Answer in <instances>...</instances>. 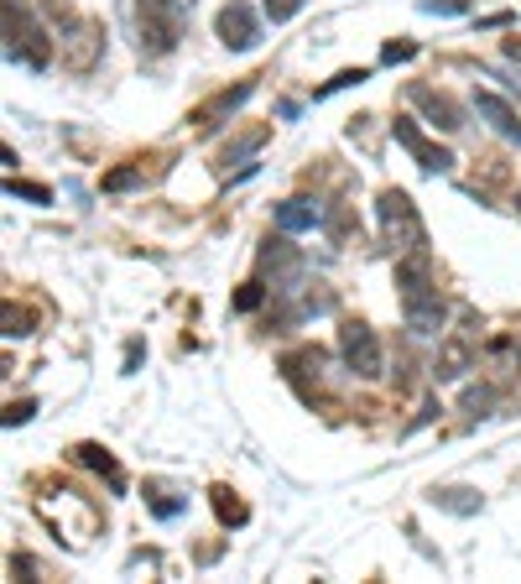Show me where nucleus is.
<instances>
[{
	"label": "nucleus",
	"mask_w": 521,
	"mask_h": 584,
	"mask_svg": "<svg viewBox=\"0 0 521 584\" xmlns=\"http://www.w3.org/2000/svg\"><path fill=\"white\" fill-rule=\"evenodd\" d=\"M397 287H401V313H407V329L418 334H439L443 329V293L428 277V256L412 251L407 262L397 266Z\"/></svg>",
	"instance_id": "nucleus-1"
},
{
	"label": "nucleus",
	"mask_w": 521,
	"mask_h": 584,
	"mask_svg": "<svg viewBox=\"0 0 521 584\" xmlns=\"http://www.w3.org/2000/svg\"><path fill=\"white\" fill-rule=\"evenodd\" d=\"M376 214H381V235H386V245H391V251L412 256V251H422V245H428V230H422L418 203L407 199L401 188H381Z\"/></svg>",
	"instance_id": "nucleus-2"
},
{
	"label": "nucleus",
	"mask_w": 521,
	"mask_h": 584,
	"mask_svg": "<svg viewBox=\"0 0 521 584\" xmlns=\"http://www.w3.org/2000/svg\"><path fill=\"white\" fill-rule=\"evenodd\" d=\"M5 58L26 63V68H37V74L53 63V37L21 11V0H5Z\"/></svg>",
	"instance_id": "nucleus-3"
},
{
	"label": "nucleus",
	"mask_w": 521,
	"mask_h": 584,
	"mask_svg": "<svg viewBox=\"0 0 521 584\" xmlns=\"http://www.w3.org/2000/svg\"><path fill=\"white\" fill-rule=\"evenodd\" d=\"M141 21V53L146 58H167L182 37V5L178 0H136Z\"/></svg>",
	"instance_id": "nucleus-4"
},
{
	"label": "nucleus",
	"mask_w": 521,
	"mask_h": 584,
	"mask_svg": "<svg viewBox=\"0 0 521 584\" xmlns=\"http://www.w3.org/2000/svg\"><path fill=\"white\" fill-rule=\"evenodd\" d=\"M340 355L361 382H376V376H381V344H376V329H370L365 319H344L340 323Z\"/></svg>",
	"instance_id": "nucleus-5"
},
{
	"label": "nucleus",
	"mask_w": 521,
	"mask_h": 584,
	"mask_svg": "<svg viewBox=\"0 0 521 584\" xmlns=\"http://www.w3.org/2000/svg\"><path fill=\"white\" fill-rule=\"evenodd\" d=\"M214 32H220V42L230 47V53H251V47L260 42V21L245 0H230L220 16H214Z\"/></svg>",
	"instance_id": "nucleus-6"
},
{
	"label": "nucleus",
	"mask_w": 521,
	"mask_h": 584,
	"mask_svg": "<svg viewBox=\"0 0 521 584\" xmlns=\"http://www.w3.org/2000/svg\"><path fill=\"white\" fill-rule=\"evenodd\" d=\"M391 136H397V146L412 152V162H418L422 173H448V167H454V152H443L439 142H428V136L418 131V121H407V115L391 121Z\"/></svg>",
	"instance_id": "nucleus-7"
},
{
	"label": "nucleus",
	"mask_w": 521,
	"mask_h": 584,
	"mask_svg": "<svg viewBox=\"0 0 521 584\" xmlns=\"http://www.w3.org/2000/svg\"><path fill=\"white\" fill-rule=\"evenodd\" d=\"M323 365H329V355H323L319 344H302L292 355H281V371H287V382L298 386L302 397H313L323 386Z\"/></svg>",
	"instance_id": "nucleus-8"
},
{
	"label": "nucleus",
	"mask_w": 521,
	"mask_h": 584,
	"mask_svg": "<svg viewBox=\"0 0 521 584\" xmlns=\"http://www.w3.org/2000/svg\"><path fill=\"white\" fill-rule=\"evenodd\" d=\"M100 47H104L100 21H74V26H68V68L89 74V68H95V58H100Z\"/></svg>",
	"instance_id": "nucleus-9"
},
{
	"label": "nucleus",
	"mask_w": 521,
	"mask_h": 584,
	"mask_svg": "<svg viewBox=\"0 0 521 584\" xmlns=\"http://www.w3.org/2000/svg\"><path fill=\"white\" fill-rule=\"evenodd\" d=\"M251 95H256V79H241L235 89H220L214 100H203L199 110H193V121H199L203 131H209V125H220L224 115H235V110H241V104L251 100Z\"/></svg>",
	"instance_id": "nucleus-10"
},
{
	"label": "nucleus",
	"mask_w": 521,
	"mask_h": 584,
	"mask_svg": "<svg viewBox=\"0 0 521 584\" xmlns=\"http://www.w3.org/2000/svg\"><path fill=\"white\" fill-rule=\"evenodd\" d=\"M407 100L422 104V110H428V121L443 125V131H459V125H464L459 104L448 100V95H439V89H428V84H412V89H407Z\"/></svg>",
	"instance_id": "nucleus-11"
},
{
	"label": "nucleus",
	"mask_w": 521,
	"mask_h": 584,
	"mask_svg": "<svg viewBox=\"0 0 521 584\" xmlns=\"http://www.w3.org/2000/svg\"><path fill=\"white\" fill-rule=\"evenodd\" d=\"M475 110H480L485 121H490L496 131H501L506 142H521V115L501 100V95H490V89H480V95H475Z\"/></svg>",
	"instance_id": "nucleus-12"
},
{
	"label": "nucleus",
	"mask_w": 521,
	"mask_h": 584,
	"mask_svg": "<svg viewBox=\"0 0 521 584\" xmlns=\"http://www.w3.org/2000/svg\"><path fill=\"white\" fill-rule=\"evenodd\" d=\"M323 214H319V203L313 199H287L277 203V230L281 235H302V230H313Z\"/></svg>",
	"instance_id": "nucleus-13"
},
{
	"label": "nucleus",
	"mask_w": 521,
	"mask_h": 584,
	"mask_svg": "<svg viewBox=\"0 0 521 584\" xmlns=\"http://www.w3.org/2000/svg\"><path fill=\"white\" fill-rule=\"evenodd\" d=\"M74 460H79L84 470L104 475V481H110V491H125V475H121V464H115V454H110V449H100V443H79V449H74Z\"/></svg>",
	"instance_id": "nucleus-14"
},
{
	"label": "nucleus",
	"mask_w": 521,
	"mask_h": 584,
	"mask_svg": "<svg viewBox=\"0 0 521 584\" xmlns=\"http://www.w3.org/2000/svg\"><path fill=\"white\" fill-rule=\"evenodd\" d=\"M260 272H271V283H277V277H298L302 256L287 241H266L260 245Z\"/></svg>",
	"instance_id": "nucleus-15"
},
{
	"label": "nucleus",
	"mask_w": 521,
	"mask_h": 584,
	"mask_svg": "<svg viewBox=\"0 0 521 584\" xmlns=\"http://www.w3.org/2000/svg\"><path fill=\"white\" fill-rule=\"evenodd\" d=\"M209 502H214V511H220V522H224V527H245V522H251L245 502L235 496V491H230V485H214V491H209Z\"/></svg>",
	"instance_id": "nucleus-16"
},
{
	"label": "nucleus",
	"mask_w": 521,
	"mask_h": 584,
	"mask_svg": "<svg viewBox=\"0 0 521 584\" xmlns=\"http://www.w3.org/2000/svg\"><path fill=\"white\" fill-rule=\"evenodd\" d=\"M464 371H469V340H448L443 344V355H439V382H459Z\"/></svg>",
	"instance_id": "nucleus-17"
},
{
	"label": "nucleus",
	"mask_w": 521,
	"mask_h": 584,
	"mask_svg": "<svg viewBox=\"0 0 521 584\" xmlns=\"http://www.w3.org/2000/svg\"><path fill=\"white\" fill-rule=\"evenodd\" d=\"M146 506H152L157 517H178V511H182L178 491H167V485H146Z\"/></svg>",
	"instance_id": "nucleus-18"
},
{
	"label": "nucleus",
	"mask_w": 521,
	"mask_h": 584,
	"mask_svg": "<svg viewBox=\"0 0 521 584\" xmlns=\"http://www.w3.org/2000/svg\"><path fill=\"white\" fill-rule=\"evenodd\" d=\"M5 194H11V199H32V203H53V188H47V183H21V178H11V183H5Z\"/></svg>",
	"instance_id": "nucleus-19"
},
{
	"label": "nucleus",
	"mask_w": 521,
	"mask_h": 584,
	"mask_svg": "<svg viewBox=\"0 0 521 584\" xmlns=\"http://www.w3.org/2000/svg\"><path fill=\"white\" fill-rule=\"evenodd\" d=\"M370 79V74H365V68H344V74H334V79L323 84L319 95H313V100H329V95H334V89H350V84H365Z\"/></svg>",
	"instance_id": "nucleus-20"
},
{
	"label": "nucleus",
	"mask_w": 521,
	"mask_h": 584,
	"mask_svg": "<svg viewBox=\"0 0 521 584\" xmlns=\"http://www.w3.org/2000/svg\"><path fill=\"white\" fill-rule=\"evenodd\" d=\"M136 183H141V167H115V173H104V194H125Z\"/></svg>",
	"instance_id": "nucleus-21"
},
{
	"label": "nucleus",
	"mask_w": 521,
	"mask_h": 584,
	"mask_svg": "<svg viewBox=\"0 0 521 584\" xmlns=\"http://www.w3.org/2000/svg\"><path fill=\"white\" fill-rule=\"evenodd\" d=\"M260 5H266V16L277 21V26H281V21H292L302 11V0H260Z\"/></svg>",
	"instance_id": "nucleus-22"
},
{
	"label": "nucleus",
	"mask_w": 521,
	"mask_h": 584,
	"mask_svg": "<svg viewBox=\"0 0 521 584\" xmlns=\"http://www.w3.org/2000/svg\"><path fill=\"white\" fill-rule=\"evenodd\" d=\"M260 298H266V287H260V283H245L241 293H235V308H241V313H256Z\"/></svg>",
	"instance_id": "nucleus-23"
},
{
	"label": "nucleus",
	"mask_w": 521,
	"mask_h": 584,
	"mask_svg": "<svg viewBox=\"0 0 521 584\" xmlns=\"http://www.w3.org/2000/svg\"><path fill=\"white\" fill-rule=\"evenodd\" d=\"M407 58H418V42H397V37H391L381 47V63H407Z\"/></svg>",
	"instance_id": "nucleus-24"
},
{
	"label": "nucleus",
	"mask_w": 521,
	"mask_h": 584,
	"mask_svg": "<svg viewBox=\"0 0 521 584\" xmlns=\"http://www.w3.org/2000/svg\"><path fill=\"white\" fill-rule=\"evenodd\" d=\"M464 496H469V491H439L433 502L448 506V511H475V506H480V502H464Z\"/></svg>",
	"instance_id": "nucleus-25"
},
{
	"label": "nucleus",
	"mask_w": 521,
	"mask_h": 584,
	"mask_svg": "<svg viewBox=\"0 0 521 584\" xmlns=\"http://www.w3.org/2000/svg\"><path fill=\"white\" fill-rule=\"evenodd\" d=\"M422 11H428V16H459L464 0H422Z\"/></svg>",
	"instance_id": "nucleus-26"
},
{
	"label": "nucleus",
	"mask_w": 521,
	"mask_h": 584,
	"mask_svg": "<svg viewBox=\"0 0 521 584\" xmlns=\"http://www.w3.org/2000/svg\"><path fill=\"white\" fill-rule=\"evenodd\" d=\"M32 412H37V403H32V397H26V403H11V407H5V428L26 423V418H32Z\"/></svg>",
	"instance_id": "nucleus-27"
},
{
	"label": "nucleus",
	"mask_w": 521,
	"mask_h": 584,
	"mask_svg": "<svg viewBox=\"0 0 521 584\" xmlns=\"http://www.w3.org/2000/svg\"><path fill=\"white\" fill-rule=\"evenodd\" d=\"M464 407H469V412H485V407H496V392L480 386V392H469V397H464Z\"/></svg>",
	"instance_id": "nucleus-28"
}]
</instances>
